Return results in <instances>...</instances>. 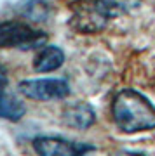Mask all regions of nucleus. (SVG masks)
Returning <instances> with one entry per match:
<instances>
[{"instance_id": "20e7f679", "label": "nucleus", "mask_w": 155, "mask_h": 156, "mask_svg": "<svg viewBox=\"0 0 155 156\" xmlns=\"http://www.w3.org/2000/svg\"><path fill=\"white\" fill-rule=\"evenodd\" d=\"M17 89L25 97L37 101H54L65 99L70 95V85L65 78H37L23 80Z\"/></svg>"}, {"instance_id": "0eeeda50", "label": "nucleus", "mask_w": 155, "mask_h": 156, "mask_svg": "<svg viewBox=\"0 0 155 156\" xmlns=\"http://www.w3.org/2000/svg\"><path fill=\"white\" fill-rule=\"evenodd\" d=\"M63 122L75 128H89L96 122V113L87 102H75L63 111Z\"/></svg>"}, {"instance_id": "39448f33", "label": "nucleus", "mask_w": 155, "mask_h": 156, "mask_svg": "<svg viewBox=\"0 0 155 156\" xmlns=\"http://www.w3.org/2000/svg\"><path fill=\"white\" fill-rule=\"evenodd\" d=\"M33 149L39 156H85L94 147L89 144H78L63 137H37L33 140Z\"/></svg>"}, {"instance_id": "f03ea898", "label": "nucleus", "mask_w": 155, "mask_h": 156, "mask_svg": "<svg viewBox=\"0 0 155 156\" xmlns=\"http://www.w3.org/2000/svg\"><path fill=\"white\" fill-rule=\"evenodd\" d=\"M141 0H84L73 11L70 26L80 33H98L106 24L139 5Z\"/></svg>"}, {"instance_id": "7ed1b4c3", "label": "nucleus", "mask_w": 155, "mask_h": 156, "mask_svg": "<svg viewBox=\"0 0 155 156\" xmlns=\"http://www.w3.org/2000/svg\"><path fill=\"white\" fill-rule=\"evenodd\" d=\"M45 42H47V35L25 21L11 19L0 23V49L30 50L44 47Z\"/></svg>"}, {"instance_id": "6e6552de", "label": "nucleus", "mask_w": 155, "mask_h": 156, "mask_svg": "<svg viewBox=\"0 0 155 156\" xmlns=\"http://www.w3.org/2000/svg\"><path fill=\"white\" fill-rule=\"evenodd\" d=\"M63 62H65V52L56 45H45L35 57L33 69L37 73H49L61 68Z\"/></svg>"}, {"instance_id": "423d86ee", "label": "nucleus", "mask_w": 155, "mask_h": 156, "mask_svg": "<svg viewBox=\"0 0 155 156\" xmlns=\"http://www.w3.org/2000/svg\"><path fill=\"white\" fill-rule=\"evenodd\" d=\"M26 108L16 95L9 94L7 90V75L0 68V118L9 122H19L25 116Z\"/></svg>"}, {"instance_id": "1a4fd4ad", "label": "nucleus", "mask_w": 155, "mask_h": 156, "mask_svg": "<svg viewBox=\"0 0 155 156\" xmlns=\"http://www.w3.org/2000/svg\"><path fill=\"white\" fill-rule=\"evenodd\" d=\"M112 156H146V154L138 153V151H124V149H120V151H115Z\"/></svg>"}, {"instance_id": "f257e3e1", "label": "nucleus", "mask_w": 155, "mask_h": 156, "mask_svg": "<svg viewBox=\"0 0 155 156\" xmlns=\"http://www.w3.org/2000/svg\"><path fill=\"white\" fill-rule=\"evenodd\" d=\"M112 116L115 125L126 134L155 128V106L134 89H122L113 97Z\"/></svg>"}]
</instances>
